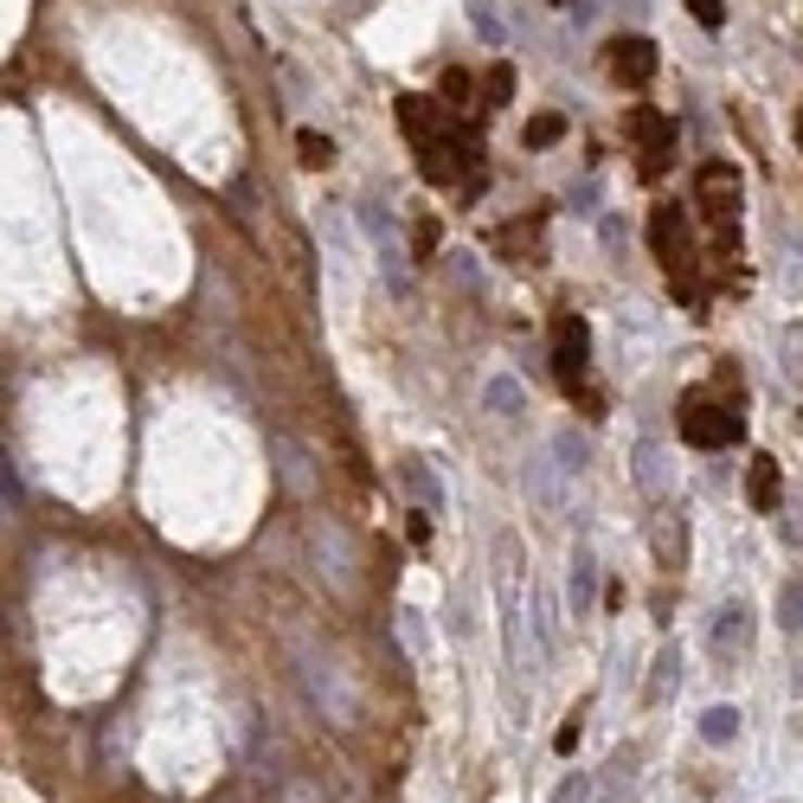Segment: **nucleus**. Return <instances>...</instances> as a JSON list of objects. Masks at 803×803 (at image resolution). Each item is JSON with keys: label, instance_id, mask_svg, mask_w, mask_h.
I'll use <instances>...</instances> for the list:
<instances>
[{"label": "nucleus", "instance_id": "a211bd4d", "mask_svg": "<svg viewBox=\"0 0 803 803\" xmlns=\"http://www.w3.org/2000/svg\"><path fill=\"white\" fill-rule=\"evenodd\" d=\"M514 399H520V392H514L509 379H495V386H489V405H495V412H514Z\"/></svg>", "mask_w": 803, "mask_h": 803}, {"label": "nucleus", "instance_id": "f03ea898", "mask_svg": "<svg viewBox=\"0 0 803 803\" xmlns=\"http://www.w3.org/2000/svg\"><path fill=\"white\" fill-rule=\"evenodd\" d=\"M675 431H681V443H694V450H727L739 438V412L720 405V399H707V392H688L681 412H675Z\"/></svg>", "mask_w": 803, "mask_h": 803}, {"label": "nucleus", "instance_id": "39448f33", "mask_svg": "<svg viewBox=\"0 0 803 803\" xmlns=\"http://www.w3.org/2000/svg\"><path fill=\"white\" fill-rule=\"evenodd\" d=\"M630 136L643 142V174H662L668 154H675V123H668L662 110H650V103H637V110H630Z\"/></svg>", "mask_w": 803, "mask_h": 803}, {"label": "nucleus", "instance_id": "20e7f679", "mask_svg": "<svg viewBox=\"0 0 803 803\" xmlns=\"http://www.w3.org/2000/svg\"><path fill=\"white\" fill-rule=\"evenodd\" d=\"M694 206H701V219L714 225L720 238H732V225H739V174L727 161H707L694 174Z\"/></svg>", "mask_w": 803, "mask_h": 803}, {"label": "nucleus", "instance_id": "0eeeda50", "mask_svg": "<svg viewBox=\"0 0 803 803\" xmlns=\"http://www.w3.org/2000/svg\"><path fill=\"white\" fill-rule=\"evenodd\" d=\"M604 52H611V77L617 84H650V72H656V46L650 39H611Z\"/></svg>", "mask_w": 803, "mask_h": 803}, {"label": "nucleus", "instance_id": "412c9836", "mask_svg": "<svg viewBox=\"0 0 803 803\" xmlns=\"http://www.w3.org/2000/svg\"><path fill=\"white\" fill-rule=\"evenodd\" d=\"M412 547H431V514L425 509L412 514Z\"/></svg>", "mask_w": 803, "mask_h": 803}, {"label": "nucleus", "instance_id": "6ab92c4d", "mask_svg": "<svg viewBox=\"0 0 803 803\" xmlns=\"http://www.w3.org/2000/svg\"><path fill=\"white\" fill-rule=\"evenodd\" d=\"M591 798V785H585V778H566V785H560V798L553 803H585Z\"/></svg>", "mask_w": 803, "mask_h": 803}, {"label": "nucleus", "instance_id": "9b49d317", "mask_svg": "<svg viewBox=\"0 0 803 803\" xmlns=\"http://www.w3.org/2000/svg\"><path fill=\"white\" fill-rule=\"evenodd\" d=\"M296 148H302V161H309V167H328V161H335V142H328V136H315V129H302Z\"/></svg>", "mask_w": 803, "mask_h": 803}, {"label": "nucleus", "instance_id": "7ed1b4c3", "mask_svg": "<svg viewBox=\"0 0 803 803\" xmlns=\"http://www.w3.org/2000/svg\"><path fill=\"white\" fill-rule=\"evenodd\" d=\"M553 373H560V386L573 399L585 392V405H598L591 399V328H585L579 315H560L553 322Z\"/></svg>", "mask_w": 803, "mask_h": 803}, {"label": "nucleus", "instance_id": "423d86ee", "mask_svg": "<svg viewBox=\"0 0 803 803\" xmlns=\"http://www.w3.org/2000/svg\"><path fill=\"white\" fill-rule=\"evenodd\" d=\"M650 244H656V258L681 277V264H688V219H681V206H656V219H650Z\"/></svg>", "mask_w": 803, "mask_h": 803}, {"label": "nucleus", "instance_id": "f3484780", "mask_svg": "<svg viewBox=\"0 0 803 803\" xmlns=\"http://www.w3.org/2000/svg\"><path fill=\"white\" fill-rule=\"evenodd\" d=\"M443 97H450V110H463V97H469V72H450V77H443Z\"/></svg>", "mask_w": 803, "mask_h": 803}, {"label": "nucleus", "instance_id": "4468645a", "mask_svg": "<svg viewBox=\"0 0 803 803\" xmlns=\"http://www.w3.org/2000/svg\"><path fill=\"white\" fill-rule=\"evenodd\" d=\"M560 136H566V123H560V116H534V123H527V142H534V148L560 142Z\"/></svg>", "mask_w": 803, "mask_h": 803}, {"label": "nucleus", "instance_id": "1a4fd4ad", "mask_svg": "<svg viewBox=\"0 0 803 803\" xmlns=\"http://www.w3.org/2000/svg\"><path fill=\"white\" fill-rule=\"evenodd\" d=\"M701 739H707V745L739 739V707H707V714H701Z\"/></svg>", "mask_w": 803, "mask_h": 803}, {"label": "nucleus", "instance_id": "f257e3e1", "mask_svg": "<svg viewBox=\"0 0 803 803\" xmlns=\"http://www.w3.org/2000/svg\"><path fill=\"white\" fill-rule=\"evenodd\" d=\"M399 123H405V136L418 148V174L431 180V187H456L463 174H469V142H463V129L443 116L431 97H399Z\"/></svg>", "mask_w": 803, "mask_h": 803}, {"label": "nucleus", "instance_id": "2eb2a0df", "mask_svg": "<svg viewBox=\"0 0 803 803\" xmlns=\"http://www.w3.org/2000/svg\"><path fill=\"white\" fill-rule=\"evenodd\" d=\"M688 13H694L707 33H720V20H727V0H688Z\"/></svg>", "mask_w": 803, "mask_h": 803}, {"label": "nucleus", "instance_id": "9d476101", "mask_svg": "<svg viewBox=\"0 0 803 803\" xmlns=\"http://www.w3.org/2000/svg\"><path fill=\"white\" fill-rule=\"evenodd\" d=\"M714 643H720V650H739V643H745V611H739V604H732V611H720Z\"/></svg>", "mask_w": 803, "mask_h": 803}, {"label": "nucleus", "instance_id": "f8f14e48", "mask_svg": "<svg viewBox=\"0 0 803 803\" xmlns=\"http://www.w3.org/2000/svg\"><path fill=\"white\" fill-rule=\"evenodd\" d=\"M778 611H785V624H791V630H803V579H791L785 591H778Z\"/></svg>", "mask_w": 803, "mask_h": 803}, {"label": "nucleus", "instance_id": "aec40b11", "mask_svg": "<svg viewBox=\"0 0 803 803\" xmlns=\"http://www.w3.org/2000/svg\"><path fill=\"white\" fill-rule=\"evenodd\" d=\"M412 244H418V258H425V251H438V225L425 219L418 231H412Z\"/></svg>", "mask_w": 803, "mask_h": 803}, {"label": "nucleus", "instance_id": "6e6552de", "mask_svg": "<svg viewBox=\"0 0 803 803\" xmlns=\"http://www.w3.org/2000/svg\"><path fill=\"white\" fill-rule=\"evenodd\" d=\"M745 495H752V509H778V463H771V456H752Z\"/></svg>", "mask_w": 803, "mask_h": 803}, {"label": "nucleus", "instance_id": "ddd939ff", "mask_svg": "<svg viewBox=\"0 0 803 803\" xmlns=\"http://www.w3.org/2000/svg\"><path fill=\"white\" fill-rule=\"evenodd\" d=\"M482 97H489V110H495V103H509V97H514V72H509V65H495V72H489V84H482Z\"/></svg>", "mask_w": 803, "mask_h": 803}, {"label": "nucleus", "instance_id": "dca6fc26", "mask_svg": "<svg viewBox=\"0 0 803 803\" xmlns=\"http://www.w3.org/2000/svg\"><path fill=\"white\" fill-rule=\"evenodd\" d=\"M412 489H418V502H425V509H443V489H438V476H431V469H412Z\"/></svg>", "mask_w": 803, "mask_h": 803}]
</instances>
